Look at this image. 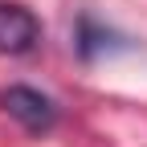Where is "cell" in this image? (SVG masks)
Returning a JSON list of instances; mask_svg holds the SVG:
<instances>
[{"label": "cell", "mask_w": 147, "mask_h": 147, "mask_svg": "<svg viewBox=\"0 0 147 147\" xmlns=\"http://www.w3.org/2000/svg\"><path fill=\"white\" fill-rule=\"evenodd\" d=\"M37 41H41V21L16 0H0V53L21 57L37 49Z\"/></svg>", "instance_id": "cell-2"}, {"label": "cell", "mask_w": 147, "mask_h": 147, "mask_svg": "<svg viewBox=\"0 0 147 147\" xmlns=\"http://www.w3.org/2000/svg\"><path fill=\"white\" fill-rule=\"evenodd\" d=\"M0 110L12 123H21L25 131H33V135H45V131L57 127V106H53V98L41 94V90H33V86H4L0 90Z\"/></svg>", "instance_id": "cell-1"}, {"label": "cell", "mask_w": 147, "mask_h": 147, "mask_svg": "<svg viewBox=\"0 0 147 147\" xmlns=\"http://www.w3.org/2000/svg\"><path fill=\"white\" fill-rule=\"evenodd\" d=\"M74 45H78V53L90 61V57H98V53H106V49H110V33H106V29H98L90 16H82V25H78V41H74Z\"/></svg>", "instance_id": "cell-3"}]
</instances>
